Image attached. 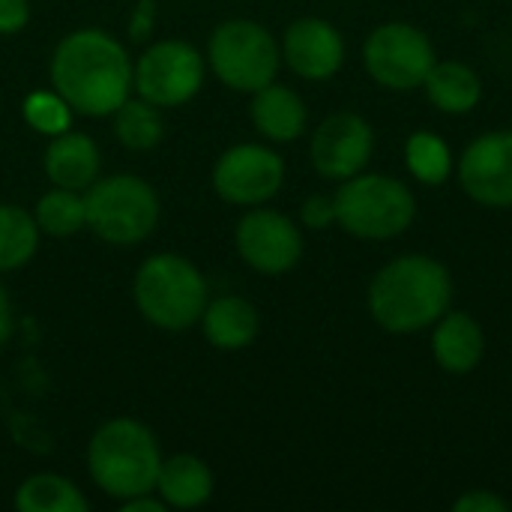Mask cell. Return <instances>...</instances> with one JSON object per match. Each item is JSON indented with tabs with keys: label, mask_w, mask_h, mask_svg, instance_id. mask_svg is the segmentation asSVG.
Masks as SVG:
<instances>
[{
	"label": "cell",
	"mask_w": 512,
	"mask_h": 512,
	"mask_svg": "<svg viewBox=\"0 0 512 512\" xmlns=\"http://www.w3.org/2000/svg\"><path fill=\"white\" fill-rule=\"evenodd\" d=\"M51 84L75 114L108 117L129 99L132 63L111 33L84 27L57 42L51 57Z\"/></svg>",
	"instance_id": "1"
},
{
	"label": "cell",
	"mask_w": 512,
	"mask_h": 512,
	"mask_svg": "<svg viewBox=\"0 0 512 512\" xmlns=\"http://www.w3.org/2000/svg\"><path fill=\"white\" fill-rule=\"evenodd\" d=\"M450 270L429 255H402L384 264L369 285V312L387 333H420L450 309Z\"/></svg>",
	"instance_id": "2"
},
{
	"label": "cell",
	"mask_w": 512,
	"mask_h": 512,
	"mask_svg": "<svg viewBox=\"0 0 512 512\" xmlns=\"http://www.w3.org/2000/svg\"><path fill=\"white\" fill-rule=\"evenodd\" d=\"M162 453L147 426L129 417L105 423L87 447L90 480L114 501L156 492Z\"/></svg>",
	"instance_id": "3"
},
{
	"label": "cell",
	"mask_w": 512,
	"mask_h": 512,
	"mask_svg": "<svg viewBox=\"0 0 512 512\" xmlns=\"http://www.w3.org/2000/svg\"><path fill=\"white\" fill-rule=\"evenodd\" d=\"M138 312L159 330H189L207 306V282L201 270L180 255L147 258L132 285Z\"/></svg>",
	"instance_id": "4"
},
{
	"label": "cell",
	"mask_w": 512,
	"mask_h": 512,
	"mask_svg": "<svg viewBox=\"0 0 512 512\" xmlns=\"http://www.w3.org/2000/svg\"><path fill=\"white\" fill-rule=\"evenodd\" d=\"M336 201V222L360 240H393L405 234L417 216L414 192L387 174H354L342 180Z\"/></svg>",
	"instance_id": "5"
},
{
	"label": "cell",
	"mask_w": 512,
	"mask_h": 512,
	"mask_svg": "<svg viewBox=\"0 0 512 512\" xmlns=\"http://www.w3.org/2000/svg\"><path fill=\"white\" fill-rule=\"evenodd\" d=\"M87 228L114 246H132L153 234L159 222V198L150 183L135 174H114L87 186Z\"/></svg>",
	"instance_id": "6"
},
{
	"label": "cell",
	"mask_w": 512,
	"mask_h": 512,
	"mask_svg": "<svg viewBox=\"0 0 512 512\" xmlns=\"http://www.w3.org/2000/svg\"><path fill=\"white\" fill-rule=\"evenodd\" d=\"M216 78L240 93H255L276 81L282 51L270 30L249 18L225 21L213 30L207 45Z\"/></svg>",
	"instance_id": "7"
},
{
	"label": "cell",
	"mask_w": 512,
	"mask_h": 512,
	"mask_svg": "<svg viewBox=\"0 0 512 512\" xmlns=\"http://www.w3.org/2000/svg\"><path fill=\"white\" fill-rule=\"evenodd\" d=\"M363 66L372 81L387 90H417L435 66V48L420 27L390 21L369 33L363 45Z\"/></svg>",
	"instance_id": "8"
},
{
	"label": "cell",
	"mask_w": 512,
	"mask_h": 512,
	"mask_svg": "<svg viewBox=\"0 0 512 512\" xmlns=\"http://www.w3.org/2000/svg\"><path fill=\"white\" fill-rule=\"evenodd\" d=\"M201 84L204 60L189 42L180 39L150 45L132 69V87L156 108H177L189 102L201 90Z\"/></svg>",
	"instance_id": "9"
},
{
	"label": "cell",
	"mask_w": 512,
	"mask_h": 512,
	"mask_svg": "<svg viewBox=\"0 0 512 512\" xmlns=\"http://www.w3.org/2000/svg\"><path fill=\"white\" fill-rule=\"evenodd\" d=\"M285 183V162L264 144H234L213 168V189L237 207H261Z\"/></svg>",
	"instance_id": "10"
},
{
	"label": "cell",
	"mask_w": 512,
	"mask_h": 512,
	"mask_svg": "<svg viewBox=\"0 0 512 512\" xmlns=\"http://www.w3.org/2000/svg\"><path fill=\"white\" fill-rule=\"evenodd\" d=\"M234 240H237L240 258L264 276L288 273L303 255L300 228L285 213H276L267 207L246 213L237 225Z\"/></svg>",
	"instance_id": "11"
},
{
	"label": "cell",
	"mask_w": 512,
	"mask_h": 512,
	"mask_svg": "<svg viewBox=\"0 0 512 512\" xmlns=\"http://www.w3.org/2000/svg\"><path fill=\"white\" fill-rule=\"evenodd\" d=\"M459 183L471 201L507 210L512 207V129L474 138L459 159Z\"/></svg>",
	"instance_id": "12"
},
{
	"label": "cell",
	"mask_w": 512,
	"mask_h": 512,
	"mask_svg": "<svg viewBox=\"0 0 512 512\" xmlns=\"http://www.w3.org/2000/svg\"><path fill=\"white\" fill-rule=\"evenodd\" d=\"M375 150V132L372 126L351 111L330 114L312 135L309 156L321 177L327 180H348L360 174Z\"/></svg>",
	"instance_id": "13"
},
{
	"label": "cell",
	"mask_w": 512,
	"mask_h": 512,
	"mask_svg": "<svg viewBox=\"0 0 512 512\" xmlns=\"http://www.w3.org/2000/svg\"><path fill=\"white\" fill-rule=\"evenodd\" d=\"M282 57L306 81H327L342 69V33L324 18H297L282 39Z\"/></svg>",
	"instance_id": "14"
},
{
	"label": "cell",
	"mask_w": 512,
	"mask_h": 512,
	"mask_svg": "<svg viewBox=\"0 0 512 512\" xmlns=\"http://www.w3.org/2000/svg\"><path fill=\"white\" fill-rule=\"evenodd\" d=\"M432 354L435 363L450 375H471L483 354H486V336L483 327L468 312H444L435 321L432 333Z\"/></svg>",
	"instance_id": "15"
},
{
	"label": "cell",
	"mask_w": 512,
	"mask_h": 512,
	"mask_svg": "<svg viewBox=\"0 0 512 512\" xmlns=\"http://www.w3.org/2000/svg\"><path fill=\"white\" fill-rule=\"evenodd\" d=\"M45 174L60 189H87L99 177V147L84 132H60L45 150Z\"/></svg>",
	"instance_id": "16"
},
{
	"label": "cell",
	"mask_w": 512,
	"mask_h": 512,
	"mask_svg": "<svg viewBox=\"0 0 512 512\" xmlns=\"http://www.w3.org/2000/svg\"><path fill=\"white\" fill-rule=\"evenodd\" d=\"M201 327L204 336L213 348L219 351H243L258 339L261 330V318L258 309L243 300V297H219V300H207L204 315H201Z\"/></svg>",
	"instance_id": "17"
},
{
	"label": "cell",
	"mask_w": 512,
	"mask_h": 512,
	"mask_svg": "<svg viewBox=\"0 0 512 512\" xmlns=\"http://www.w3.org/2000/svg\"><path fill=\"white\" fill-rule=\"evenodd\" d=\"M156 495L165 501V507L174 510H195L210 501L213 495V471L189 453L162 459L159 477H156Z\"/></svg>",
	"instance_id": "18"
},
{
	"label": "cell",
	"mask_w": 512,
	"mask_h": 512,
	"mask_svg": "<svg viewBox=\"0 0 512 512\" xmlns=\"http://www.w3.org/2000/svg\"><path fill=\"white\" fill-rule=\"evenodd\" d=\"M252 123L264 138L285 144L306 132V105L291 87L267 84V87L255 90Z\"/></svg>",
	"instance_id": "19"
},
{
	"label": "cell",
	"mask_w": 512,
	"mask_h": 512,
	"mask_svg": "<svg viewBox=\"0 0 512 512\" xmlns=\"http://www.w3.org/2000/svg\"><path fill=\"white\" fill-rule=\"evenodd\" d=\"M423 87L429 102L444 114H468L483 99L480 75L462 60H435Z\"/></svg>",
	"instance_id": "20"
},
{
	"label": "cell",
	"mask_w": 512,
	"mask_h": 512,
	"mask_svg": "<svg viewBox=\"0 0 512 512\" xmlns=\"http://www.w3.org/2000/svg\"><path fill=\"white\" fill-rule=\"evenodd\" d=\"M87 498L75 483L57 474H36L27 477L15 489V510L18 512H87Z\"/></svg>",
	"instance_id": "21"
},
{
	"label": "cell",
	"mask_w": 512,
	"mask_h": 512,
	"mask_svg": "<svg viewBox=\"0 0 512 512\" xmlns=\"http://www.w3.org/2000/svg\"><path fill=\"white\" fill-rule=\"evenodd\" d=\"M39 246L36 219L12 204H0V273L24 267Z\"/></svg>",
	"instance_id": "22"
},
{
	"label": "cell",
	"mask_w": 512,
	"mask_h": 512,
	"mask_svg": "<svg viewBox=\"0 0 512 512\" xmlns=\"http://www.w3.org/2000/svg\"><path fill=\"white\" fill-rule=\"evenodd\" d=\"M114 135L129 150H153L162 141L159 108L147 99H126L114 111Z\"/></svg>",
	"instance_id": "23"
},
{
	"label": "cell",
	"mask_w": 512,
	"mask_h": 512,
	"mask_svg": "<svg viewBox=\"0 0 512 512\" xmlns=\"http://www.w3.org/2000/svg\"><path fill=\"white\" fill-rule=\"evenodd\" d=\"M405 165L420 183L441 186L453 171L450 144L435 132H414L405 144Z\"/></svg>",
	"instance_id": "24"
},
{
	"label": "cell",
	"mask_w": 512,
	"mask_h": 512,
	"mask_svg": "<svg viewBox=\"0 0 512 512\" xmlns=\"http://www.w3.org/2000/svg\"><path fill=\"white\" fill-rule=\"evenodd\" d=\"M36 225L39 231L51 234V237H72L87 225L84 216V198L75 189H60L54 186L51 192H45L36 204Z\"/></svg>",
	"instance_id": "25"
},
{
	"label": "cell",
	"mask_w": 512,
	"mask_h": 512,
	"mask_svg": "<svg viewBox=\"0 0 512 512\" xmlns=\"http://www.w3.org/2000/svg\"><path fill=\"white\" fill-rule=\"evenodd\" d=\"M72 108L57 93H30L24 99V117L27 123L42 135H60L69 129Z\"/></svg>",
	"instance_id": "26"
},
{
	"label": "cell",
	"mask_w": 512,
	"mask_h": 512,
	"mask_svg": "<svg viewBox=\"0 0 512 512\" xmlns=\"http://www.w3.org/2000/svg\"><path fill=\"white\" fill-rule=\"evenodd\" d=\"M300 219H303V225L312 228V231L330 228V225L336 222V201L327 198V195H309V198L303 201Z\"/></svg>",
	"instance_id": "27"
},
{
	"label": "cell",
	"mask_w": 512,
	"mask_h": 512,
	"mask_svg": "<svg viewBox=\"0 0 512 512\" xmlns=\"http://www.w3.org/2000/svg\"><path fill=\"white\" fill-rule=\"evenodd\" d=\"M456 512H507L510 504L504 498H498L495 492L489 489H471L468 495H462L456 504H453Z\"/></svg>",
	"instance_id": "28"
},
{
	"label": "cell",
	"mask_w": 512,
	"mask_h": 512,
	"mask_svg": "<svg viewBox=\"0 0 512 512\" xmlns=\"http://www.w3.org/2000/svg\"><path fill=\"white\" fill-rule=\"evenodd\" d=\"M30 18V3L27 0H0V33H18Z\"/></svg>",
	"instance_id": "29"
},
{
	"label": "cell",
	"mask_w": 512,
	"mask_h": 512,
	"mask_svg": "<svg viewBox=\"0 0 512 512\" xmlns=\"http://www.w3.org/2000/svg\"><path fill=\"white\" fill-rule=\"evenodd\" d=\"M120 507L126 512H162L165 510V501L162 498H150V492H147V495H135V498L120 501Z\"/></svg>",
	"instance_id": "30"
},
{
	"label": "cell",
	"mask_w": 512,
	"mask_h": 512,
	"mask_svg": "<svg viewBox=\"0 0 512 512\" xmlns=\"http://www.w3.org/2000/svg\"><path fill=\"white\" fill-rule=\"evenodd\" d=\"M9 336H12V306H9V297L0 285V348L9 342Z\"/></svg>",
	"instance_id": "31"
}]
</instances>
